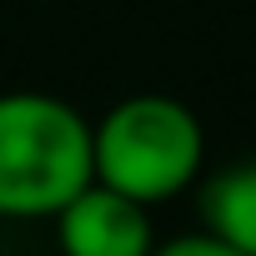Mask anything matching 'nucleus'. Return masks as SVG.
Returning <instances> with one entry per match:
<instances>
[{
	"mask_svg": "<svg viewBox=\"0 0 256 256\" xmlns=\"http://www.w3.org/2000/svg\"><path fill=\"white\" fill-rule=\"evenodd\" d=\"M96 181L90 120L46 90L0 96V216H56Z\"/></svg>",
	"mask_w": 256,
	"mask_h": 256,
	"instance_id": "obj_1",
	"label": "nucleus"
},
{
	"mask_svg": "<svg viewBox=\"0 0 256 256\" xmlns=\"http://www.w3.org/2000/svg\"><path fill=\"white\" fill-rule=\"evenodd\" d=\"M96 181L136 196L146 206L181 196L206 161L201 120L176 96H126L90 126Z\"/></svg>",
	"mask_w": 256,
	"mask_h": 256,
	"instance_id": "obj_2",
	"label": "nucleus"
},
{
	"mask_svg": "<svg viewBox=\"0 0 256 256\" xmlns=\"http://www.w3.org/2000/svg\"><path fill=\"white\" fill-rule=\"evenodd\" d=\"M60 256H151V206L106 181H90L56 211Z\"/></svg>",
	"mask_w": 256,
	"mask_h": 256,
	"instance_id": "obj_3",
	"label": "nucleus"
},
{
	"mask_svg": "<svg viewBox=\"0 0 256 256\" xmlns=\"http://www.w3.org/2000/svg\"><path fill=\"white\" fill-rule=\"evenodd\" d=\"M201 221L231 251L256 256V161L221 166L201 186Z\"/></svg>",
	"mask_w": 256,
	"mask_h": 256,
	"instance_id": "obj_4",
	"label": "nucleus"
},
{
	"mask_svg": "<svg viewBox=\"0 0 256 256\" xmlns=\"http://www.w3.org/2000/svg\"><path fill=\"white\" fill-rule=\"evenodd\" d=\"M151 256H241V251H231L226 241H216L211 231H201V236H176V241L156 246Z\"/></svg>",
	"mask_w": 256,
	"mask_h": 256,
	"instance_id": "obj_5",
	"label": "nucleus"
}]
</instances>
